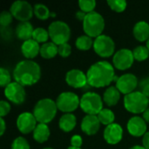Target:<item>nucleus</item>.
<instances>
[{"mask_svg": "<svg viewBox=\"0 0 149 149\" xmlns=\"http://www.w3.org/2000/svg\"><path fill=\"white\" fill-rule=\"evenodd\" d=\"M86 77L88 85L93 87L107 86L115 79L114 68L108 61H98L89 67Z\"/></svg>", "mask_w": 149, "mask_h": 149, "instance_id": "f257e3e1", "label": "nucleus"}, {"mask_svg": "<svg viewBox=\"0 0 149 149\" xmlns=\"http://www.w3.org/2000/svg\"><path fill=\"white\" fill-rule=\"evenodd\" d=\"M41 76L40 65L30 59H24L19 61L13 71V77L16 82L19 83L23 86H32L36 84Z\"/></svg>", "mask_w": 149, "mask_h": 149, "instance_id": "f03ea898", "label": "nucleus"}, {"mask_svg": "<svg viewBox=\"0 0 149 149\" xmlns=\"http://www.w3.org/2000/svg\"><path fill=\"white\" fill-rule=\"evenodd\" d=\"M57 110L56 102L50 98H45L37 102L33 108V114L38 123L47 124L54 119Z\"/></svg>", "mask_w": 149, "mask_h": 149, "instance_id": "7ed1b4c3", "label": "nucleus"}, {"mask_svg": "<svg viewBox=\"0 0 149 149\" xmlns=\"http://www.w3.org/2000/svg\"><path fill=\"white\" fill-rule=\"evenodd\" d=\"M105 28V19L98 11H92L86 14L83 21V30L86 35L91 38H97L102 34Z\"/></svg>", "mask_w": 149, "mask_h": 149, "instance_id": "20e7f679", "label": "nucleus"}, {"mask_svg": "<svg viewBox=\"0 0 149 149\" xmlns=\"http://www.w3.org/2000/svg\"><path fill=\"white\" fill-rule=\"evenodd\" d=\"M149 98L139 91L133 92L124 97L125 108L133 113H144L148 107Z\"/></svg>", "mask_w": 149, "mask_h": 149, "instance_id": "39448f33", "label": "nucleus"}, {"mask_svg": "<svg viewBox=\"0 0 149 149\" xmlns=\"http://www.w3.org/2000/svg\"><path fill=\"white\" fill-rule=\"evenodd\" d=\"M48 31L52 42L55 43L57 45L67 43L71 37L70 26L61 20L52 22L48 27Z\"/></svg>", "mask_w": 149, "mask_h": 149, "instance_id": "423d86ee", "label": "nucleus"}, {"mask_svg": "<svg viewBox=\"0 0 149 149\" xmlns=\"http://www.w3.org/2000/svg\"><path fill=\"white\" fill-rule=\"evenodd\" d=\"M79 106L86 114L98 115L103 109V101L98 93L86 92L80 98Z\"/></svg>", "mask_w": 149, "mask_h": 149, "instance_id": "0eeeda50", "label": "nucleus"}, {"mask_svg": "<svg viewBox=\"0 0 149 149\" xmlns=\"http://www.w3.org/2000/svg\"><path fill=\"white\" fill-rule=\"evenodd\" d=\"M80 103V99L79 96L72 92H64L61 93L56 100L58 109L67 113L73 112L78 108Z\"/></svg>", "mask_w": 149, "mask_h": 149, "instance_id": "6e6552de", "label": "nucleus"}, {"mask_svg": "<svg viewBox=\"0 0 149 149\" xmlns=\"http://www.w3.org/2000/svg\"><path fill=\"white\" fill-rule=\"evenodd\" d=\"M93 49L99 56L108 58L113 54L115 44L111 37L106 34H101L95 38V40L93 41Z\"/></svg>", "mask_w": 149, "mask_h": 149, "instance_id": "1a4fd4ad", "label": "nucleus"}, {"mask_svg": "<svg viewBox=\"0 0 149 149\" xmlns=\"http://www.w3.org/2000/svg\"><path fill=\"white\" fill-rule=\"evenodd\" d=\"M10 11L12 16L15 18L20 20V22L28 21L34 14L33 7L30 3L24 0H17L12 3Z\"/></svg>", "mask_w": 149, "mask_h": 149, "instance_id": "9d476101", "label": "nucleus"}, {"mask_svg": "<svg viewBox=\"0 0 149 149\" xmlns=\"http://www.w3.org/2000/svg\"><path fill=\"white\" fill-rule=\"evenodd\" d=\"M134 61L133 51L127 48H122L117 51L113 57V65L119 70H126L130 68Z\"/></svg>", "mask_w": 149, "mask_h": 149, "instance_id": "9b49d317", "label": "nucleus"}, {"mask_svg": "<svg viewBox=\"0 0 149 149\" xmlns=\"http://www.w3.org/2000/svg\"><path fill=\"white\" fill-rule=\"evenodd\" d=\"M138 85H139V80L134 74L126 73L117 79L115 86L121 93L127 95L134 92Z\"/></svg>", "mask_w": 149, "mask_h": 149, "instance_id": "f8f14e48", "label": "nucleus"}, {"mask_svg": "<svg viewBox=\"0 0 149 149\" xmlns=\"http://www.w3.org/2000/svg\"><path fill=\"white\" fill-rule=\"evenodd\" d=\"M4 95L9 100L15 104H22L25 100L26 93L22 85L14 81L4 88Z\"/></svg>", "mask_w": 149, "mask_h": 149, "instance_id": "ddd939ff", "label": "nucleus"}, {"mask_svg": "<svg viewBox=\"0 0 149 149\" xmlns=\"http://www.w3.org/2000/svg\"><path fill=\"white\" fill-rule=\"evenodd\" d=\"M37 119L34 114L29 112L22 113L17 119V127L18 130L23 134H29L33 132L37 127Z\"/></svg>", "mask_w": 149, "mask_h": 149, "instance_id": "4468645a", "label": "nucleus"}, {"mask_svg": "<svg viewBox=\"0 0 149 149\" xmlns=\"http://www.w3.org/2000/svg\"><path fill=\"white\" fill-rule=\"evenodd\" d=\"M65 81L70 86L74 88H82L88 84L86 74L79 69H72L68 71L65 75Z\"/></svg>", "mask_w": 149, "mask_h": 149, "instance_id": "2eb2a0df", "label": "nucleus"}, {"mask_svg": "<svg viewBox=\"0 0 149 149\" xmlns=\"http://www.w3.org/2000/svg\"><path fill=\"white\" fill-rule=\"evenodd\" d=\"M103 136L105 141L112 145L119 143L123 137V128L118 123H113L106 127Z\"/></svg>", "mask_w": 149, "mask_h": 149, "instance_id": "dca6fc26", "label": "nucleus"}, {"mask_svg": "<svg viewBox=\"0 0 149 149\" xmlns=\"http://www.w3.org/2000/svg\"><path fill=\"white\" fill-rule=\"evenodd\" d=\"M127 130L134 137H140L147 133L146 120L140 116H134L127 121Z\"/></svg>", "mask_w": 149, "mask_h": 149, "instance_id": "f3484780", "label": "nucleus"}, {"mask_svg": "<svg viewBox=\"0 0 149 149\" xmlns=\"http://www.w3.org/2000/svg\"><path fill=\"white\" fill-rule=\"evenodd\" d=\"M80 127L82 131L87 135H93L99 131L100 127V121L97 115L86 114L82 119Z\"/></svg>", "mask_w": 149, "mask_h": 149, "instance_id": "a211bd4d", "label": "nucleus"}, {"mask_svg": "<svg viewBox=\"0 0 149 149\" xmlns=\"http://www.w3.org/2000/svg\"><path fill=\"white\" fill-rule=\"evenodd\" d=\"M21 52L23 55L27 58H35L40 52V45L33 38H30L23 42L21 45Z\"/></svg>", "mask_w": 149, "mask_h": 149, "instance_id": "6ab92c4d", "label": "nucleus"}, {"mask_svg": "<svg viewBox=\"0 0 149 149\" xmlns=\"http://www.w3.org/2000/svg\"><path fill=\"white\" fill-rule=\"evenodd\" d=\"M33 31H34V28L29 21L19 22L16 27L17 37L19 39H23L24 41L30 38H32Z\"/></svg>", "mask_w": 149, "mask_h": 149, "instance_id": "aec40b11", "label": "nucleus"}, {"mask_svg": "<svg viewBox=\"0 0 149 149\" xmlns=\"http://www.w3.org/2000/svg\"><path fill=\"white\" fill-rule=\"evenodd\" d=\"M135 38L139 41H146L149 38V24L146 21L137 22L133 29Z\"/></svg>", "mask_w": 149, "mask_h": 149, "instance_id": "412c9836", "label": "nucleus"}, {"mask_svg": "<svg viewBox=\"0 0 149 149\" xmlns=\"http://www.w3.org/2000/svg\"><path fill=\"white\" fill-rule=\"evenodd\" d=\"M76 123H77L76 116L72 113H67L63 114L58 120L59 128L64 132L72 131L75 127Z\"/></svg>", "mask_w": 149, "mask_h": 149, "instance_id": "4be33fe9", "label": "nucleus"}, {"mask_svg": "<svg viewBox=\"0 0 149 149\" xmlns=\"http://www.w3.org/2000/svg\"><path fill=\"white\" fill-rule=\"evenodd\" d=\"M120 98V92L117 89L116 86H109L103 94V100L105 103L109 106H115Z\"/></svg>", "mask_w": 149, "mask_h": 149, "instance_id": "5701e85b", "label": "nucleus"}, {"mask_svg": "<svg viewBox=\"0 0 149 149\" xmlns=\"http://www.w3.org/2000/svg\"><path fill=\"white\" fill-rule=\"evenodd\" d=\"M32 133L33 139L39 143L46 141L50 136V129L48 126L44 123H38Z\"/></svg>", "mask_w": 149, "mask_h": 149, "instance_id": "b1692460", "label": "nucleus"}, {"mask_svg": "<svg viewBox=\"0 0 149 149\" xmlns=\"http://www.w3.org/2000/svg\"><path fill=\"white\" fill-rule=\"evenodd\" d=\"M39 53L45 58H54L57 55V53H58V45L55 43H53V42L44 43L40 46Z\"/></svg>", "mask_w": 149, "mask_h": 149, "instance_id": "393cba45", "label": "nucleus"}, {"mask_svg": "<svg viewBox=\"0 0 149 149\" xmlns=\"http://www.w3.org/2000/svg\"><path fill=\"white\" fill-rule=\"evenodd\" d=\"M97 116H98L100 123L104 124L106 126L113 124L115 120V115H114L113 112L108 108H103Z\"/></svg>", "mask_w": 149, "mask_h": 149, "instance_id": "a878e982", "label": "nucleus"}, {"mask_svg": "<svg viewBox=\"0 0 149 149\" xmlns=\"http://www.w3.org/2000/svg\"><path fill=\"white\" fill-rule=\"evenodd\" d=\"M75 45L78 49L81 51H87L92 46H93V41L91 37L88 35H81L77 38Z\"/></svg>", "mask_w": 149, "mask_h": 149, "instance_id": "bb28decb", "label": "nucleus"}, {"mask_svg": "<svg viewBox=\"0 0 149 149\" xmlns=\"http://www.w3.org/2000/svg\"><path fill=\"white\" fill-rule=\"evenodd\" d=\"M33 10H34V14L36 15V17L39 19L45 20V19H47L51 16V11L49 8L43 3H36L33 6Z\"/></svg>", "mask_w": 149, "mask_h": 149, "instance_id": "cd10ccee", "label": "nucleus"}, {"mask_svg": "<svg viewBox=\"0 0 149 149\" xmlns=\"http://www.w3.org/2000/svg\"><path fill=\"white\" fill-rule=\"evenodd\" d=\"M49 31L48 30L43 28V27H37L34 29L32 38L36 40L38 43H46L49 38Z\"/></svg>", "mask_w": 149, "mask_h": 149, "instance_id": "c85d7f7f", "label": "nucleus"}, {"mask_svg": "<svg viewBox=\"0 0 149 149\" xmlns=\"http://www.w3.org/2000/svg\"><path fill=\"white\" fill-rule=\"evenodd\" d=\"M134 57L138 61H143L147 59L149 56V50L147 46L144 45H138L133 50Z\"/></svg>", "mask_w": 149, "mask_h": 149, "instance_id": "c756f323", "label": "nucleus"}, {"mask_svg": "<svg viewBox=\"0 0 149 149\" xmlns=\"http://www.w3.org/2000/svg\"><path fill=\"white\" fill-rule=\"evenodd\" d=\"M107 3L112 10L117 12L123 11L127 8V3L125 0H108Z\"/></svg>", "mask_w": 149, "mask_h": 149, "instance_id": "7c9ffc66", "label": "nucleus"}, {"mask_svg": "<svg viewBox=\"0 0 149 149\" xmlns=\"http://www.w3.org/2000/svg\"><path fill=\"white\" fill-rule=\"evenodd\" d=\"M79 5L80 10L85 11L86 13H89L94 10L96 7V1L95 0H79Z\"/></svg>", "mask_w": 149, "mask_h": 149, "instance_id": "2f4dec72", "label": "nucleus"}, {"mask_svg": "<svg viewBox=\"0 0 149 149\" xmlns=\"http://www.w3.org/2000/svg\"><path fill=\"white\" fill-rule=\"evenodd\" d=\"M11 149H30V145L25 138L19 136L12 141Z\"/></svg>", "mask_w": 149, "mask_h": 149, "instance_id": "473e14b6", "label": "nucleus"}, {"mask_svg": "<svg viewBox=\"0 0 149 149\" xmlns=\"http://www.w3.org/2000/svg\"><path fill=\"white\" fill-rule=\"evenodd\" d=\"M11 76L9 71L3 67L0 68V85L3 87H6L9 84L11 83Z\"/></svg>", "mask_w": 149, "mask_h": 149, "instance_id": "72a5a7b5", "label": "nucleus"}, {"mask_svg": "<svg viewBox=\"0 0 149 149\" xmlns=\"http://www.w3.org/2000/svg\"><path fill=\"white\" fill-rule=\"evenodd\" d=\"M12 14L10 11L8 10H3L0 14V24L2 27H6L8 26L11 21H12Z\"/></svg>", "mask_w": 149, "mask_h": 149, "instance_id": "f704fd0d", "label": "nucleus"}, {"mask_svg": "<svg viewBox=\"0 0 149 149\" xmlns=\"http://www.w3.org/2000/svg\"><path fill=\"white\" fill-rule=\"evenodd\" d=\"M139 92L149 98V78H143L139 82Z\"/></svg>", "mask_w": 149, "mask_h": 149, "instance_id": "c9c22d12", "label": "nucleus"}, {"mask_svg": "<svg viewBox=\"0 0 149 149\" xmlns=\"http://www.w3.org/2000/svg\"><path fill=\"white\" fill-rule=\"evenodd\" d=\"M58 54L61 57L66 58V57H68L71 54L72 47H71V45L68 43H65V44L58 45Z\"/></svg>", "mask_w": 149, "mask_h": 149, "instance_id": "e433bc0d", "label": "nucleus"}, {"mask_svg": "<svg viewBox=\"0 0 149 149\" xmlns=\"http://www.w3.org/2000/svg\"><path fill=\"white\" fill-rule=\"evenodd\" d=\"M10 111V105L5 100H1L0 101V116L3 118V116L7 115Z\"/></svg>", "mask_w": 149, "mask_h": 149, "instance_id": "4c0bfd02", "label": "nucleus"}, {"mask_svg": "<svg viewBox=\"0 0 149 149\" xmlns=\"http://www.w3.org/2000/svg\"><path fill=\"white\" fill-rule=\"evenodd\" d=\"M83 143V141H82V138L81 136L79 135H73L72 138H71V146L72 147H74V148H80V146L82 145Z\"/></svg>", "mask_w": 149, "mask_h": 149, "instance_id": "58836bf2", "label": "nucleus"}, {"mask_svg": "<svg viewBox=\"0 0 149 149\" xmlns=\"http://www.w3.org/2000/svg\"><path fill=\"white\" fill-rule=\"evenodd\" d=\"M142 143H143V147H144L145 148L149 149V132H147V133L143 135Z\"/></svg>", "mask_w": 149, "mask_h": 149, "instance_id": "ea45409f", "label": "nucleus"}, {"mask_svg": "<svg viewBox=\"0 0 149 149\" xmlns=\"http://www.w3.org/2000/svg\"><path fill=\"white\" fill-rule=\"evenodd\" d=\"M86 14L87 13H86L85 11H83V10H78L76 13H75V16H76V17L79 20V21H84V19H85V17H86Z\"/></svg>", "mask_w": 149, "mask_h": 149, "instance_id": "a19ab883", "label": "nucleus"}, {"mask_svg": "<svg viewBox=\"0 0 149 149\" xmlns=\"http://www.w3.org/2000/svg\"><path fill=\"white\" fill-rule=\"evenodd\" d=\"M0 124H1V130H0V135H3V133H4V131H5V121H4V120H3V118H0Z\"/></svg>", "mask_w": 149, "mask_h": 149, "instance_id": "79ce46f5", "label": "nucleus"}, {"mask_svg": "<svg viewBox=\"0 0 149 149\" xmlns=\"http://www.w3.org/2000/svg\"><path fill=\"white\" fill-rule=\"evenodd\" d=\"M143 119L146 120V122L149 123V107L143 113Z\"/></svg>", "mask_w": 149, "mask_h": 149, "instance_id": "37998d69", "label": "nucleus"}, {"mask_svg": "<svg viewBox=\"0 0 149 149\" xmlns=\"http://www.w3.org/2000/svg\"><path fill=\"white\" fill-rule=\"evenodd\" d=\"M129 149H146L143 146H140V145H135L132 148H130Z\"/></svg>", "mask_w": 149, "mask_h": 149, "instance_id": "c03bdc74", "label": "nucleus"}, {"mask_svg": "<svg viewBox=\"0 0 149 149\" xmlns=\"http://www.w3.org/2000/svg\"><path fill=\"white\" fill-rule=\"evenodd\" d=\"M67 149H81V148H74V147H72V146H71V147H69Z\"/></svg>", "mask_w": 149, "mask_h": 149, "instance_id": "a18cd8bd", "label": "nucleus"}, {"mask_svg": "<svg viewBox=\"0 0 149 149\" xmlns=\"http://www.w3.org/2000/svg\"><path fill=\"white\" fill-rule=\"evenodd\" d=\"M147 47H148V49L149 50V38L147 40V45H146Z\"/></svg>", "mask_w": 149, "mask_h": 149, "instance_id": "49530a36", "label": "nucleus"}, {"mask_svg": "<svg viewBox=\"0 0 149 149\" xmlns=\"http://www.w3.org/2000/svg\"><path fill=\"white\" fill-rule=\"evenodd\" d=\"M51 14H52L51 16H52V17H54V16H55V13H54V12H52Z\"/></svg>", "mask_w": 149, "mask_h": 149, "instance_id": "de8ad7c7", "label": "nucleus"}, {"mask_svg": "<svg viewBox=\"0 0 149 149\" xmlns=\"http://www.w3.org/2000/svg\"><path fill=\"white\" fill-rule=\"evenodd\" d=\"M42 149H54V148H42Z\"/></svg>", "mask_w": 149, "mask_h": 149, "instance_id": "09e8293b", "label": "nucleus"}]
</instances>
